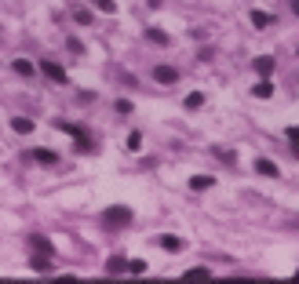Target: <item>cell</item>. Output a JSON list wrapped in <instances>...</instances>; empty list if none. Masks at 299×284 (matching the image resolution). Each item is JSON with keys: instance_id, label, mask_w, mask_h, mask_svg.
Masks as SVG:
<instances>
[{"instance_id": "52a82bcc", "label": "cell", "mask_w": 299, "mask_h": 284, "mask_svg": "<svg viewBox=\"0 0 299 284\" xmlns=\"http://www.w3.org/2000/svg\"><path fill=\"white\" fill-rule=\"evenodd\" d=\"M212 186H216V179H212V175H194V179H190V190H197V193H204V190H212Z\"/></svg>"}, {"instance_id": "5b68a950", "label": "cell", "mask_w": 299, "mask_h": 284, "mask_svg": "<svg viewBox=\"0 0 299 284\" xmlns=\"http://www.w3.org/2000/svg\"><path fill=\"white\" fill-rule=\"evenodd\" d=\"M33 128H37V124H33L29 117H15V120H11V131H15V135H33Z\"/></svg>"}, {"instance_id": "9a60e30c", "label": "cell", "mask_w": 299, "mask_h": 284, "mask_svg": "<svg viewBox=\"0 0 299 284\" xmlns=\"http://www.w3.org/2000/svg\"><path fill=\"white\" fill-rule=\"evenodd\" d=\"M146 36H150V40H153V44H161V48H164V44H172V40H168V36H164V33H161V29H150V33H146Z\"/></svg>"}, {"instance_id": "5bb4252c", "label": "cell", "mask_w": 299, "mask_h": 284, "mask_svg": "<svg viewBox=\"0 0 299 284\" xmlns=\"http://www.w3.org/2000/svg\"><path fill=\"white\" fill-rule=\"evenodd\" d=\"M183 277H190V280H201V277H204V280H208V277H212V273H208V270H204V266H194V270H186V273H183Z\"/></svg>"}, {"instance_id": "7a4b0ae2", "label": "cell", "mask_w": 299, "mask_h": 284, "mask_svg": "<svg viewBox=\"0 0 299 284\" xmlns=\"http://www.w3.org/2000/svg\"><path fill=\"white\" fill-rule=\"evenodd\" d=\"M40 69H44V77L51 80V84H66V69L59 62H40Z\"/></svg>"}, {"instance_id": "3957f363", "label": "cell", "mask_w": 299, "mask_h": 284, "mask_svg": "<svg viewBox=\"0 0 299 284\" xmlns=\"http://www.w3.org/2000/svg\"><path fill=\"white\" fill-rule=\"evenodd\" d=\"M153 80H157V84H175V80H179V69H175V66H157V69H153Z\"/></svg>"}, {"instance_id": "6da1fadb", "label": "cell", "mask_w": 299, "mask_h": 284, "mask_svg": "<svg viewBox=\"0 0 299 284\" xmlns=\"http://www.w3.org/2000/svg\"><path fill=\"white\" fill-rule=\"evenodd\" d=\"M128 222H132V208H110L106 212V226H128Z\"/></svg>"}, {"instance_id": "7402d4cb", "label": "cell", "mask_w": 299, "mask_h": 284, "mask_svg": "<svg viewBox=\"0 0 299 284\" xmlns=\"http://www.w3.org/2000/svg\"><path fill=\"white\" fill-rule=\"evenodd\" d=\"M292 11H295V15H299V0H292Z\"/></svg>"}, {"instance_id": "4fadbf2b", "label": "cell", "mask_w": 299, "mask_h": 284, "mask_svg": "<svg viewBox=\"0 0 299 284\" xmlns=\"http://www.w3.org/2000/svg\"><path fill=\"white\" fill-rule=\"evenodd\" d=\"M201 106H204V95L201 91H190L186 95V109H201Z\"/></svg>"}, {"instance_id": "2e32d148", "label": "cell", "mask_w": 299, "mask_h": 284, "mask_svg": "<svg viewBox=\"0 0 299 284\" xmlns=\"http://www.w3.org/2000/svg\"><path fill=\"white\" fill-rule=\"evenodd\" d=\"M252 22L263 29V26H270V15H263V11H252Z\"/></svg>"}, {"instance_id": "8fae6325", "label": "cell", "mask_w": 299, "mask_h": 284, "mask_svg": "<svg viewBox=\"0 0 299 284\" xmlns=\"http://www.w3.org/2000/svg\"><path fill=\"white\" fill-rule=\"evenodd\" d=\"M255 172H259V175H270V179H274V175H277V164H274V160H263V157H259V160H255Z\"/></svg>"}, {"instance_id": "44dd1931", "label": "cell", "mask_w": 299, "mask_h": 284, "mask_svg": "<svg viewBox=\"0 0 299 284\" xmlns=\"http://www.w3.org/2000/svg\"><path fill=\"white\" fill-rule=\"evenodd\" d=\"M288 139H292V142H299V124H295V128H288Z\"/></svg>"}, {"instance_id": "603a6c76", "label": "cell", "mask_w": 299, "mask_h": 284, "mask_svg": "<svg viewBox=\"0 0 299 284\" xmlns=\"http://www.w3.org/2000/svg\"><path fill=\"white\" fill-rule=\"evenodd\" d=\"M295 280H299V270H295Z\"/></svg>"}, {"instance_id": "ac0fdd59", "label": "cell", "mask_w": 299, "mask_h": 284, "mask_svg": "<svg viewBox=\"0 0 299 284\" xmlns=\"http://www.w3.org/2000/svg\"><path fill=\"white\" fill-rule=\"evenodd\" d=\"M128 270H132V273H146V262L143 259H132V262H128Z\"/></svg>"}, {"instance_id": "9c48e42d", "label": "cell", "mask_w": 299, "mask_h": 284, "mask_svg": "<svg viewBox=\"0 0 299 284\" xmlns=\"http://www.w3.org/2000/svg\"><path fill=\"white\" fill-rule=\"evenodd\" d=\"M29 244L37 255H51V240H44V237H29Z\"/></svg>"}, {"instance_id": "d6986e66", "label": "cell", "mask_w": 299, "mask_h": 284, "mask_svg": "<svg viewBox=\"0 0 299 284\" xmlns=\"http://www.w3.org/2000/svg\"><path fill=\"white\" fill-rule=\"evenodd\" d=\"M124 266H128V262H124V259H110V273H120V270H124Z\"/></svg>"}, {"instance_id": "e0dca14e", "label": "cell", "mask_w": 299, "mask_h": 284, "mask_svg": "<svg viewBox=\"0 0 299 284\" xmlns=\"http://www.w3.org/2000/svg\"><path fill=\"white\" fill-rule=\"evenodd\" d=\"M139 146H143V135L132 131V135H128V149H139Z\"/></svg>"}, {"instance_id": "277c9868", "label": "cell", "mask_w": 299, "mask_h": 284, "mask_svg": "<svg viewBox=\"0 0 299 284\" xmlns=\"http://www.w3.org/2000/svg\"><path fill=\"white\" fill-rule=\"evenodd\" d=\"M161 248H164V252H172V255H179V252L186 248V240H183V237H172V233H168V237H161Z\"/></svg>"}, {"instance_id": "ba28073f", "label": "cell", "mask_w": 299, "mask_h": 284, "mask_svg": "<svg viewBox=\"0 0 299 284\" xmlns=\"http://www.w3.org/2000/svg\"><path fill=\"white\" fill-rule=\"evenodd\" d=\"M11 69H15L19 77H33V73H37V66H33V62H26V59H15V62H11Z\"/></svg>"}, {"instance_id": "ffe728a7", "label": "cell", "mask_w": 299, "mask_h": 284, "mask_svg": "<svg viewBox=\"0 0 299 284\" xmlns=\"http://www.w3.org/2000/svg\"><path fill=\"white\" fill-rule=\"evenodd\" d=\"M95 4H99L102 11H117V4H113V0H95Z\"/></svg>"}, {"instance_id": "7c38bea8", "label": "cell", "mask_w": 299, "mask_h": 284, "mask_svg": "<svg viewBox=\"0 0 299 284\" xmlns=\"http://www.w3.org/2000/svg\"><path fill=\"white\" fill-rule=\"evenodd\" d=\"M252 95H255V99H270V95H274V84H270V80H263V84H255Z\"/></svg>"}, {"instance_id": "30bf717a", "label": "cell", "mask_w": 299, "mask_h": 284, "mask_svg": "<svg viewBox=\"0 0 299 284\" xmlns=\"http://www.w3.org/2000/svg\"><path fill=\"white\" fill-rule=\"evenodd\" d=\"M252 66H255V73H259V77H267V73L274 69V59H270V55H259V59H255Z\"/></svg>"}, {"instance_id": "8992f818", "label": "cell", "mask_w": 299, "mask_h": 284, "mask_svg": "<svg viewBox=\"0 0 299 284\" xmlns=\"http://www.w3.org/2000/svg\"><path fill=\"white\" fill-rule=\"evenodd\" d=\"M29 157L37 160V164H59V153H51V149H33Z\"/></svg>"}]
</instances>
